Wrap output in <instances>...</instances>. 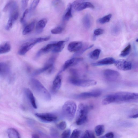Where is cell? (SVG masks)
<instances>
[{"label": "cell", "instance_id": "10", "mask_svg": "<svg viewBox=\"0 0 138 138\" xmlns=\"http://www.w3.org/2000/svg\"><path fill=\"white\" fill-rule=\"evenodd\" d=\"M37 44L35 40L29 42H27L23 44L18 52L20 55H24L31 49L36 44Z\"/></svg>", "mask_w": 138, "mask_h": 138}, {"label": "cell", "instance_id": "21", "mask_svg": "<svg viewBox=\"0 0 138 138\" xmlns=\"http://www.w3.org/2000/svg\"><path fill=\"white\" fill-rule=\"evenodd\" d=\"M72 4H69L66 10L65 13L63 16V19L64 20L68 21L72 17Z\"/></svg>", "mask_w": 138, "mask_h": 138}, {"label": "cell", "instance_id": "45", "mask_svg": "<svg viewBox=\"0 0 138 138\" xmlns=\"http://www.w3.org/2000/svg\"><path fill=\"white\" fill-rule=\"evenodd\" d=\"M138 114L137 113L134 115H131L129 116V118H138Z\"/></svg>", "mask_w": 138, "mask_h": 138}, {"label": "cell", "instance_id": "30", "mask_svg": "<svg viewBox=\"0 0 138 138\" xmlns=\"http://www.w3.org/2000/svg\"><path fill=\"white\" fill-rule=\"evenodd\" d=\"M93 132L90 130H87L81 137V138H95Z\"/></svg>", "mask_w": 138, "mask_h": 138}, {"label": "cell", "instance_id": "13", "mask_svg": "<svg viewBox=\"0 0 138 138\" xmlns=\"http://www.w3.org/2000/svg\"><path fill=\"white\" fill-rule=\"evenodd\" d=\"M83 46L82 42L75 41L71 42L68 47V51L72 52H75L79 51Z\"/></svg>", "mask_w": 138, "mask_h": 138}, {"label": "cell", "instance_id": "15", "mask_svg": "<svg viewBox=\"0 0 138 138\" xmlns=\"http://www.w3.org/2000/svg\"><path fill=\"white\" fill-rule=\"evenodd\" d=\"M62 77L60 75H57L53 80L52 90L54 92H56L60 89L62 85Z\"/></svg>", "mask_w": 138, "mask_h": 138}, {"label": "cell", "instance_id": "32", "mask_svg": "<svg viewBox=\"0 0 138 138\" xmlns=\"http://www.w3.org/2000/svg\"><path fill=\"white\" fill-rule=\"evenodd\" d=\"M40 0H33L30 9V11L32 12L36 9L39 4Z\"/></svg>", "mask_w": 138, "mask_h": 138}, {"label": "cell", "instance_id": "9", "mask_svg": "<svg viewBox=\"0 0 138 138\" xmlns=\"http://www.w3.org/2000/svg\"><path fill=\"white\" fill-rule=\"evenodd\" d=\"M115 66L119 70L122 71H128L131 70L132 64L129 61L124 59H120L116 61Z\"/></svg>", "mask_w": 138, "mask_h": 138}, {"label": "cell", "instance_id": "47", "mask_svg": "<svg viewBox=\"0 0 138 138\" xmlns=\"http://www.w3.org/2000/svg\"><path fill=\"white\" fill-rule=\"evenodd\" d=\"M138 39H137L136 40V42H138Z\"/></svg>", "mask_w": 138, "mask_h": 138}, {"label": "cell", "instance_id": "29", "mask_svg": "<svg viewBox=\"0 0 138 138\" xmlns=\"http://www.w3.org/2000/svg\"><path fill=\"white\" fill-rule=\"evenodd\" d=\"M131 49V46L128 45L121 52L120 56L121 57H125L129 55Z\"/></svg>", "mask_w": 138, "mask_h": 138}, {"label": "cell", "instance_id": "14", "mask_svg": "<svg viewBox=\"0 0 138 138\" xmlns=\"http://www.w3.org/2000/svg\"><path fill=\"white\" fill-rule=\"evenodd\" d=\"M25 93L33 108L35 109L37 108V106L36 99L32 92L28 88L25 89Z\"/></svg>", "mask_w": 138, "mask_h": 138}, {"label": "cell", "instance_id": "8", "mask_svg": "<svg viewBox=\"0 0 138 138\" xmlns=\"http://www.w3.org/2000/svg\"><path fill=\"white\" fill-rule=\"evenodd\" d=\"M101 92L99 90H96L90 91L85 92L75 95L74 97L78 99H84L91 97H96L100 96Z\"/></svg>", "mask_w": 138, "mask_h": 138}, {"label": "cell", "instance_id": "17", "mask_svg": "<svg viewBox=\"0 0 138 138\" xmlns=\"http://www.w3.org/2000/svg\"><path fill=\"white\" fill-rule=\"evenodd\" d=\"M87 8L94 9V6L91 3L84 2L79 4L76 7L75 10L77 11H80Z\"/></svg>", "mask_w": 138, "mask_h": 138}, {"label": "cell", "instance_id": "40", "mask_svg": "<svg viewBox=\"0 0 138 138\" xmlns=\"http://www.w3.org/2000/svg\"><path fill=\"white\" fill-rule=\"evenodd\" d=\"M120 30V26L117 25L113 26L112 29V31L114 34H117L119 32Z\"/></svg>", "mask_w": 138, "mask_h": 138}, {"label": "cell", "instance_id": "41", "mask_svg": "<svg viewBox=\"0 0 138 138\" xmlns=\"http://www.w3.org/2000/svg\"><path fill=\"white\" fill-rule=\"evenodd\" d=\"M28 9H26L24 11L23 14V15L21 19V22L22 23H24L25 22V18L26 15L29 12Z\"/></svg>", "mask_w": 138, "mask_h": 138}, {"label": "cell", "instance_id": "42", "mask_svg": "<svg viewBox=\"0 0 138 138\" xmlns=\"http://www.w3.org/2000/svg\"><path fill=\"white\" fill-rule=\"evenodd\" d=\"M70 72L73 77L78 78V73L75 69L71 68L70 70Z\"/></svg>", "mask_w": 138, "mask_h": 138}, {"label": "cell", "instance_id": "18", "mask_svg": "<svg viewBox=\"0 0 138 138\" xmlns=\"http://www.w3.org/2000/svg\"><path fill=\"white\" fill-rule=\"evenodd\" d=\"M11 45L9 42H6L0 45V54L9 52L11 50Z\"/></svg>", "mask_w": 138, "mask_h": 138}, {"label": "cell", "instance_id": "22", "mask_svg": "<svg viewBox=\"0 0 138 138\" xmlns=\"http://www.w3.org/2000/svg\"><path fill=\"white\" fill-rule=\"evenodd\" d=\"M47 22L46 19H43L38 21L36 25V28L38 32L42 31L45 26Z\"/></svg>", "mask_w": 138, "mask_h": 138}, {"label": "cell", "instance_id": "19", "mask_svg": "<svg viewBox=\"0 0 138 138\" xmlns=\"http://www.w3.org/2000/svg\"><path fill=\"white\" fill-rule=\"evenodd\" d=\"M8 135L10 138H20L21 137L20 133L16 129L9 128L7 130Z\"/></svg>", "mask_w": 138, "mask_h": 138}, {"label": "cell", "instance_id": "35", "mask_svg": "<svg viewBox=\"0 0 138 138\" xmlns=\"http://www.w3.org/2000/svg\"><path fill=\"white\" fill-rule=\"evenodd\" d=\"M71 132V130L70 129H67L65 130L62 134V137L68 138L70 137Z\"/></svg>", "mask_w": 138, "mask_h": 138}, {"label": "cell", "instance_id": "6", "mask_svg": "<svg viewBox=\"0 0 138 138\" xmlns=\"http://www.w3.org/2000/svg\"><path fill=\"white\" fill-rule=\"evenodd\" d=\"M35 116L42 121L45 122H51L56 121L57 117L56 115L50 113H37Z\"/></svg>", "mask_w": 138, "mask_h": 138}, {"label": "cell", "instance_id": "12", "mask_svg": "<svg viewBox=\"0 0 138 138\" xmlns=\"http://www.w3.org/2000/svg\"><path fill=\"white\" fill-rule=\"evenodd\" d=\"M115 61V60L113 57H108L99 60L97 62L92 63L91 64L93 66L105 65L114 63Z\"/></svg>", "mask_w": 138, "mask_h": 138}, {"label": "cell", "instance_id": "24", "mask_svg": "<svg viewBox=\"0 0 138 138\" xmlns=\"http://www.w3.org/2000/svg\"><path fill=\"white\" fill-rule=\"evenodd\" d=\"M35 22H33L25 26L22 32V34L25 35L31 32L35 26Z\"/></svg>", "mask_w": 138, "mask_h": 138}, {"label": "cell", "instance_id": "31", "mask_svg": "<svg viewBox=\"0 0 138 138\" xmlns=\"http://www.w3.org/2000/svg\"><path fill=\"white\" fill-rule=\"evenodd\" d=\"M81 132L78 129H75L73 131L71 136V138H78L81 136Z\"/></svg>", "mask_w": 138, "mask_h": 138}, {"label": "cell", "instance_id": "16", "mask_svg": "<svg viewBox=\"0 0 138 138\" xmlns=\"http://www.w3.org/2000/svg\"><path fill=\"white\" fill-rule=\"evenodd\" d=\"M65 42V41H60L56 43H53L52 52L58 53L62 51L64 47Z\"/></svg>", "mask_w": 138, "mask_h": 138}, {"label": "cell", "instance_id": "28", "mask_svg": "<svg viewBox=\"0 0 138 138\" xmlns=\"http://www.w3.org/2000/svg\"><path fill=\"white\" fill-rule=\"evenodd\" d=\"M112 16V14H109L102 18L99 19L97 20V22L99 24H105L106 23L109 22L110 21Z\"/></svg>", "mask_w": 138, "mask_h": 138}, {"label": "cell", "instance_id": "5", "mask_svg": "<svg viewBox=\"0 0 138 138\" xmlns=\"http://www.w3.org/2000/svg\"><path fill=\"white\" fill-rule=\"evenodd\" d=\"M69 81L73 85L82 87L94 86L97 84V82L94 80L81 79L72 77L69 78Z\"/></svg>", "mask_w": 138, "mask_h": 138}, {"label": "cell", "instance_id": "20", "mask_svg": "<svg viewBox=\"0 0 138 138\" xmlns=\"http://www.w3.org/2000/svg\"><path fill=\"white\" fill-rule=\"evenodd\" d=\"M53 64H49L47 62L43 67L35 71L33 73V75L36 76L39 75L48 70L53 66Z\"/></svg>", "mask_w": 138, "mask_h": 138}, {"label": "cell", "instance_id": "38", "mask_svg": "<svg viewBox=\"0 0 138 138\" xmlns=\"http://www.w3.org/2000/svg\"><path fill=\"white\" fill-rule=\"evenodd\" d=\"M13 2L14 1H10L7 3L3 10L4 12H6L8 10L10 9Z\"/></svg>", "mask_w": 138, "mask_h": 138}, {"label": "cell", "instance_id": "7", "mask_svg": "<svg viewBox=\"0 0 138 138\" xmlns=\"http://www.w3.org/2000/svg\"><path fill=\"white\" fill-rule=\"evenodd\" d=\"M104 75L107 80L111 82H116L120 78V74L117 71L107 69L104 72Z\"/></svg>", "mask_w": 138, "mask_h": 138}, {"label": "cell", "instance_id": "3", "mask_svg": "<svg viewBox=\"0 0 138 138\" xmlns=\"http://www.w3.org/2000/svg\"><path fill=\"white\" fill-rule=\"evenodd\" d=\"M90 107L85 104L81 103L79 105L77 113L76 122L78 125L85 123L88 119V113Z\"/></svg>", "mask_w": 138, "mask_h": 138}, {"label": "cell", "instance_id": "37", "mask_svg": "<svg viewBox=\"0 0 138 138\" xmlns=\"http://www.w3.org/2000/svg\"><path fill=\"white\" fill-rule=\"evenodd\" d=\"M50 133L51 136L53 137L57 138L59 136V133L58 131L53 128L51 129Z\"/></svg>", "mask_w": 138, "mask_h": 138}, {"label": "cell", "instance_id": "1", "mask_svg": "<svg viewBox=\"0 0 138 138\" xmlns=\"http://www.w3.org/2000/svg\"><path fill=\"white\" fill-rule=\"evenodd\" d=\"M30 85L34 92L42 99L47 101L51 100V94L39 80L34 79H31Z\"/></svg>", "mask_w": 138, "mask_h": 138}, {"label": "cell", "instance_id": "23", "mask_svg": "<svg viewBox=\"0 0 138 138\" xmlns=\"http://www.w3.org/2000/svg\"><path fill=\"white\" fill-rule=\"evenodd\" d=\"M105 128L104 125H98L96 126L95 128V131L96 135L98 136L102 135L104 133Z\"/></svg>", "mask_w": 138, "mask_h": 138}, {"label": "cell", "instance_id": "44", "mask_svg": "<svg viewBox=\"0 0 138 138\" xmlns=\"http://www.w3.org/2000/svg\"><path fill=\"white\" fill-rule=\"evenodd\" d=\"M114 135L112 132H109L107 133L106 134L102 137L104 138H113L114 137Z\"/></svg>", "mask_w": 138, "mask_h": 138}, {"label": "cell", "instance_id": "4", "mask_svg": "<svg viewBox=\"0 0 138 138\" xmlns=\"http://www.w3.org/2000/svg\"><path fill=\"white\" fill-rule=\"evenodd\" d=\"M77 108L76 104L74 101L69 100L65 102L62 107V112L63 115L68 120L71 121L74 119Z\"/></svg>", "mask_w": 138, "mask_h": 138}, {"label": "cell", "instance_id": "26", "mask_svg": "<svg viewBox=\"0 0 138 138\" xmlns=\"http://www.w3.org/2000/svg\"><path fill=\"white\" fill-rule=\"evenodd\" d=\"M93 45H85L83 46L80 50L75 54L73 56L74 57L79 56L81 55L82 54L85 52L87 49H89L93 47Z\"/></svg>", "mask_w": 138, "mask_h": 138}, {"label": "cell", "instance_id": "2", "mask_svg": "<svg viewBox=\"0 0 138 138\" xmlns=\"http://www.w3.org/2000/svg\"><path fill=\"white\" fill-rule=\"evenodd\" d=\"M113 102H125L137 100L138 94L127 92H120L110 95Z\"/></svg>", "mask_w": 138, "mask_h": 138}, {"label": "cell", "instance_id": "39", "mask_svg": "<svg viewBox=\"0 0 138 138\" xmlns=\"http://www.w3.org/2000/svg\"><path fill=\"white\" fill-rule=\"evenodd\" d=\"M104 30L101 28H98L95 29L94 31V33L95 36H98L102 34Z\"/></svg>", "mask_w": 138, "mask_h": 138}, {"label": "cell", "instance_id": "46", "mask_svg": "<svg viewBox=\"0 0 138 138\" xmlns=\"http://www.w3.org/2000/svg\"><path fill=\"white\" fill-rule=\"evenodd\" d=\"M32 137L33 138H38L40 137L37 134H33L32 136Z\"/></svg>", "mask_w": 138, "mask_h": 138}, {"label": "cell", "instance_id": "11", "mask_svg": "<svg viewBox=\"0 0 138 138\" xmlns=\"http://www.w3.org/2000/svg\"><path fill=\"white\" fill-rule=\"evenodd\" d=\"M83 59L81 57H75L68 60L65 62L62 72L64 71L68 68L76 65Z\"/></svg>", "mask_w": 138, "mask_h": 138}, {"label": "cell", "instance_id": "43", "mask_svg": "<svg viewBox=\"0 0 138 138\" xmlns=\"http://www.w3.org/2000/svg\"><path fill=\"white\" fill-rule=\"evenodd\" d=\"M28 1L29 0H22V6L23 10H24L27 6Z\"/></svg>", "mask_w": 138, "mask_h": 138}, {"label": "cell", "instance_id": "27", "mask_svg": "<svg viewBox=\"0 0 138 138\" xmlns=\"http://www.w3.org/2000/svg\"><path fill=\"white\" fill-rule=\"evenodd\" d=\"M101 52L100 49H95L90 53L89 55L90 58L94 60H96L98 59Z\"/></svg>", "mask_w": 138, "mask_h": 138}, {"label": "cell", "instance_id": "36", "mask_svg": "<svg viewBox=\"0 0 138 138\" xmlns=\"http://www.w3.org/2000/svg\"><path fill=\"white\" fill-rule=\"evenodd\" d=\"M14 23V22L12 19L9 18L6 26V29L7 30H9L11 29Z\"/></svg>", "mask_w": 138, "mask_h": 138}, {"label": "cell", "instance_id": "48", "mask_svg": "<svg viewBox=\"0 0 138 138\" xmlns=\"http://www.w3.org/2000/svg\"><path fill=\"white\" fill-rule=\"evenodd\" d=\"M57 1H60V0H57Z\"/></svg>", "mask_w": 138, "mask_h": 138}, {"label": "cell", "instance_id": "33", "mask_svg": "<svg viewBox=\"0 0 138 138\" xmlns=\"http://www.w3.org/2000/svg\"><path fill=\"white\" fill-rule=\"evenodd\" d=\"M63 30V28L59 26L51 30V32L53 34H59L62 33Z\"/></svg>", "mask_w": 138, "mask_h": 138}, {"label": "cell", "instance_id": "25", "mask_svg": "<svg viewBox=\"0 0 138 138\" xmlns=\"http://www.w3.org/2000/svg\"><path fill=\"white\" fill-rule=\"evenodd\" d=\"M83 25L87 29H89L90 27L91 24V18L90 15L86 14L83 19Z\"/></svg>", "mask_w": 138, "mask_h": 138}, {"label": "cell", "instance_id": "34", "mask_svg": "<svg viewBox=\"0 0 138 138\" xmlns=\"http://www.w3.org/2000/svg\"><path fill=\"white\" fill-rule=\"evenodd\" d=\"M57 128L61 130H63L66 129L67 126L66 122L64 121H61L57 125Z\"/></svg>", "mask_w": 138, "mask_h": 138}]
</instances>
